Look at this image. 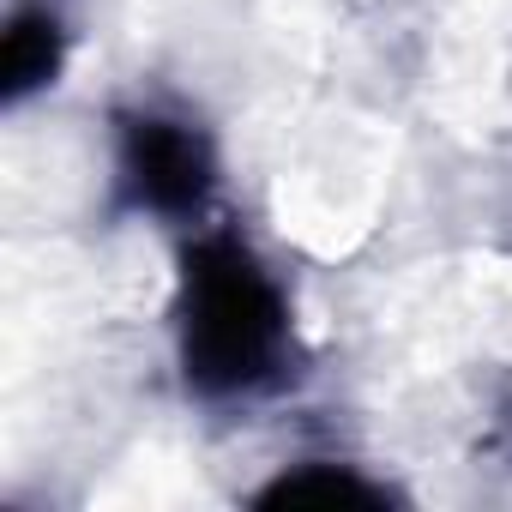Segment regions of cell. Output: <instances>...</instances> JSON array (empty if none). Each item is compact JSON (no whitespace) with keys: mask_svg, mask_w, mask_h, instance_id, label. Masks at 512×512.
Returning <instances> with one entry per match:
<instances>
[{"mask_svg":"<svg viewBox=\"0 0 512 512\" xmlns=\"http://www.w3.org/2000/svg\"><path fill=\"white\" fill-rule=\"evenodd\" d=\"M175 356L193 398H253L284 380L290 302L235 229H199L181 247Z\"/></svg>","mask_w":512,"mask_h":512,"instance_id":"cell-1","label":"cell"},{"mask_svg":"<svg viewBox=\"0 0 512 512\" xmlns=\"http://www.w3.org/2000/svg\"><path fill=\"white\" fill-rule=\"evenodd\" d=\"M217 187V157L205 127L175 109H121L115 115V193L121 211L199 217Z\"/></svg>","mask_w":512,"mask_h":512,"instance_id":"cell-2","label":"cell"},{"mask_svg":"<svg viewBox=\"0 0 512 512\" xmlns=\"http://www.w3.org/2000/svg\"><path fill=\"white\" fill-rule=\"evenodd\" d=\"M500 428H506V440H512V404H506V422H500Z\"/></svg>","mask_w":512,"mask_h":512,"instance_id":"cell-5","label":"cell"},{"mask_svg":"<svg viewBox=\"0 0 512 512\" xmlns=\"http://www.w3.org/2000/svg\"><path fill=\"white\" fill-rule=\"evenodd\" d=\"M61 61H67L61 13L43 7V0L19 7L13 25H7V103H25L31 91H49L61 79Z\"/></svg>","mask_w":512,"mask_h":512,"instance_id":"cell-3","label":"cell"},{"mask_svg":"<svg viewBox=\"0 0 512 512\" xmlns=\"http://www.w3.org/2000/svg\"><path fill=\"white\" fill-rule=\"evenodd\" d=\"M253 500L260 506H386L392 488L368 482L350 464H302V470H284L278 482H266Z\"/></svg>","mask_w":512,"mask_h":512,"instance_id":"cell-4","label":"cell"}]
</instances>
